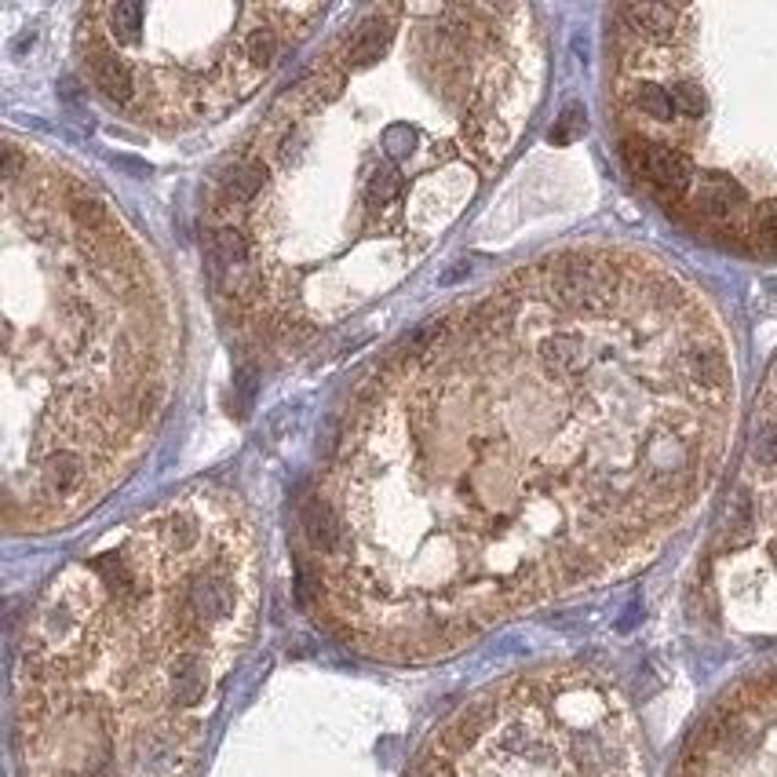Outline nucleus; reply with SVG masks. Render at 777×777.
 I'll return each mask as SVG.
<instances>
[{
    "label": "nucleus",
    "instance_id": "nucleus-1",
    "mask_svg": "<svg viewBox=\"0 0 777 777\" xmlns=\"http://www.w3.org/2000/svg\"><path fill=\"white\" fill-rule=\"evenodd\" d=\"M723 318L636 248H566L435 318L369 376L304 511L310 588L354 650L435 661L609 581L723 471Z\"/></svg>",
    "mask_w": 777,
    "mask_h": 777
},
{
    "label": "nucleus",
    "instance_id": "nucleus-2",
    "mask_svg": "<svg viewBox=\"0 0 777 777\" xmlns=\"http://www.w3.org/2000/svg\"><path fill=\"white\" fill-rule=\"evenodd\" d=\"M541 85L533 8L362 11L220 172L223 292L289 340L384 296L508 161Z\"/></svg>",
    "mask_w": 777,
    "mask_h": 777
},
{
    "label": "nucleus",
    "instance_id": "nucleus-3",
    "mask_svg": "<svg viewBox=\"0 0 777 777\" xmlns=\"http://www.w3.org/2000/svg\"><path fill=\"white\" fill-rule=\"evenodd\" d=\"M256 614V525L231 493L187 489L99 536L26 620V777H194Z\"/></svg>",
    "mask_w": 777,
    "mask_h": 777
},
{
    "label": "nucleus",
    "instance_id": "nucleus-4",
    "mask_svg": "<svg viewBox=\"0 0 777 777\" xmlns=\"http://www.w3.org/2000/svg\"><path fill=\"white\" fill-rule=\"evenodd\" d=\"M4 519L63 530L131 471L172 394L175 318L99 190L4 147Z\"/></svg>",
    "mask_w": 777,
    "mask_h": 777
},
{
    "label": "nucleus",
    "instance_id": "nucleus-5",
    "mask_svg": "<svg viewBox=\"0 0 777 777\" xmlns=\"http://www.w3.org/2000/svg\"><path fill=\"white\" fill-rule=\"evenodd\" d=\"M617 150L668 216L777 259V4H628L609 33Z\"/></svg>",
    "mask_w": 777,
    "mask_h": 777
},
{
    "label": "nucleus",
    "instance_id": "nucleus-6",
    "mask_svg": "<svg viewBox=\"0 0 777 777\" xmlns=\"http://www.w3.org/2000/svg\"><path fill=\"white\" fill-rule=\"evenodd\" d=\"M321 15V4H92L77 55L128 121L179 131L242 106Z\"/></svg>",
    "mask_w": 777,
    "mask_h": 777
},
{
    "label": "nucleus",
    "instance_id": "nucleus-7",
    "mask_svg": "<svg viewBox=\"0 0 777 777\" xmlns=\"http://www.w3.org/2000/svg\"><path fill=\"white\" fill-rule=\"evenodd\" d=\"M409 777H642V763L617 690L570 668L464 704Z\"/></svg>",
    "mask_w": 777,
    "mask_h": 777
},
{
    "label": "nucleus",
    "instance_id": "nucleus-8",
    "mask_svg": "<svg viewBox=\"0 0 777 777\" xmlns=\"http://www.w3.org/2000/svg\"><path fill=\"white\" fill-rule=\"evenodd\" d=\"M715 617L777 631V358L759 387L748 446L701 573Z\"/></svg>",
    "mask_w": 777,
    "mask_h": 777
}]
</instances>
